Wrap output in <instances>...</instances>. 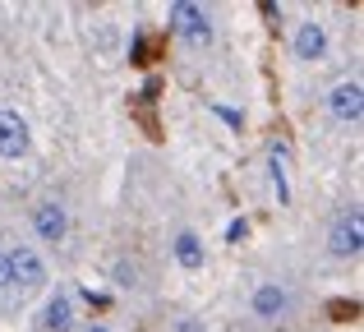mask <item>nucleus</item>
Returning <instances> with one entry per match:
<instances>
[{"instance_id": "9d476101", "label": "nucleus", "mask_w": 364, "mask_h": 332, "mask_svg": "<svg viewBox=\"0 0 364 332\" xmlns=\"http://www.w3.org/2000/svg\"><path fill=\"white\" fill-rule=\"evenodd\" d=\"M176 263L180 268H203V240H198L194 231L176 235Z\"/></svg>"}, {"instance_id": "20e7f679", "label": "nucleus", "mask_w": 364, "mask_h": 332, "mask_svg": "<svg viewBox=\"0 0 364 332\" xmlns=\"http://www.w3.org/2000/svg\"><path fill=\"white\" fill-rule=\"evenodd\" d=\"M328 111L341 120V125H360V116H364V88H360V79H341L337 88L328 92Z\"/></svg>"}, {"instance_id": "4468645a", "label": "nucleus", "mask_w": 364, "mask_h": 332, "mask_svg": "<svg viewBox=\"0 0 364 332\" xmlns=\"http://www.w3.org/2000/svg\"><path fill=\"white\" fill-rule=\"evenodd\" d=\"M88 332H111V328H88Z\"/></svg>"}, {"instance_id": "f8f14e48", "label": "nucleus", "mask_w": 364, "mask_h": 332, "mask_svg": "<svg viewBox=\"0 0 364 332\" xmlns=\"http://www.w3.org/2000/svg\"><path fill=\"white\" fill-rule=\"evenodd\" d=\"M116 287H139V268L134 263H116Z\"/></svg>"}, {"instance_id": "6e6552de", "label": "nucleus", "mask_w": 364, "mask_h": 332, "mask_svg": "<svg viewBox=\"0 0 364 332\" xmlns=\"http://www.w3.org/2000/svg\"><path fill=\"white\" fill-rule=\"evenodd\" d=\"M286 309H291V296H286V287H277V282H263V287L254 291V314H258V318H282Z\"/></svg>"}, {"instance_id": "39448f33", "label": "nucleus", "mask_w": 364, "mask_h": 332, "mask_svg": "<svg viewBox=\"0 0 364 332\" xmlns=\"http://www.w3.org/2000/svg\"><path fill=\"white\" fill-rule=\"evenodd\" d=\"M28 153V120L18 111H0V157L18 162Z\"/></svg>"}, {"instance_id": "f257e3e1", "label": "nucleus", "mask_w": 364, "mask_h": 332, "mask_svg": "<svg viewBox=\"0 0 364 332\" xmlns=\"http://www.w3.org/2000/svg\"><path fill=\"white\" fill-rule=\"evenodd\" d=\"M171 28H176V37L189 42V46H208L213 42V14H208L203 5H189V0L171 5Z\"/></svg>"}, {"instance_id": "f03ea898", "label": "nucleus", "mask_w": 364, "mask_h": 332, "mask_svg": "<svg viewBox=\"0 0 364 332\" xmlns=\"http://www.w3.org/2000/svg\"><path fill=\"white\" fill-rule=\"evenodd\" d=\"M9 259V277H14V291H42L46 287V263L37 250H28V245H14V250H5Z\"/></svg>"}, {"instance_id": "ddd939ff", "label": "nucleus", "mask_w": 364, "mask_h": 332, "mask_svg": "<svg viewBox=\"0 0 364 332\" xmlns=\"http://www.w3.org/2000/svg\"><path fill=\"white\" fill-rule=\"evenodd\" d=\"M176 332H203V328H198L194 318H180V323H176Z\"/></svg>"}, {"instance_id": "7ed1b4c3", "label": "nucleus", "mask_w": 364, "mask_h": 332, "mask_svg": "<svg viewBox=\"0 0 364 332\" xmlns=\"http://www.w3.org/2000/svg\"><path fill=\"white\" fill-rule=\"evenodd\" d=\"M328 245H332V254H337V259H355L360 245H364V213H360V208H346V213L332 222Z\"/></svg>"}, {"instance_id": "1a4fd4ad", "label": "nucleus", "mask_w": 364, "mask_h": 332, "mask_svg": "<svg viewBox=\"0 0 364 332\" xmlns=\"http://www.w3.org/2000/svg\"><path fill=\"white\" fill-rule=\"evenodd\" d=\"M328 51V33H323V23H300V33H295V55L300 60H318V55Z\"/></svg>"}, {"instance_id": "0eeeda50", "label": "nucleus", "mask_w": 364, "mask_h": 332, "mask_svg": "<svg viewBox=\"0 0 364 332\" xmlns=\"http://www.w3.org/2000/svg\"><path fill=\"white\" fill-rule=\"evenodd\" d=\"M74 328V296L70 291H55L42 309V332H70Z\"/></svg>"}, {"instance_id": "423d86ee", "label": "nucleus", "mask_w": 364, "mask_h": 332, "mask_svg": "<svg viewBox=\"0 0 364 332\" xmlns=\"http://www.w3.org/2000/svg\"><path fill=\"white\" fill-rule=\"evenodd\" d=\"M33 231L42 235L46 245H60L65 231H70V217H65V208L51 203V198H46V203H37V208H33Z\"/></svg>"}, {"instance_id": "9b49d317", "label": "nucleus", "mask_w": 364, "mask_h": 332, "mask_svg": "<svg viewBox=\"0 0 364 332\" xmlns=\"http://www.w3.org/2000/svg\"><path fill=\"white\" fill-rule=\"evenodd\" d=\"M9 291H14V277H9V259H5V250H0V305L9 300Z\"/></svg>"}]
</instances>
